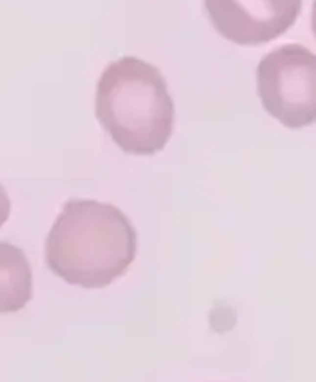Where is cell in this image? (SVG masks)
<instances>
[{
  "mask_svg": "<svg viewBox=\"0 0 316 382\" xmlns=\"http://www.w3.org/2000/svg\"><path fill=\"white\" fill-rule=\"evenodd\" d=\"M136 258V230L113 204L71 198L45 238V263L87 289L107 287Z\"/></svg>",
  "mask_w": 316,
  "mask_h": 382,
  "instance_id": "obj_1",
  "label": "cell"
},
{
  "mask_svg": "<svg viewBox=\"0 0 316 382\" xmlns=\"http://www.w3.org/2000/svg\"><path fill=\"white\" fill-rule=\"evenodd\" d=\"M95 115L127 155L148 157L162 151L174 129V101L166 79L158 68L133 56L103 70Z\"/></svg>",
  "mask_w": 316,
  "mask_h": 382,
  "instance_id": "obj_2",
  "label": "cell"
},
{
  "mask_svg": "<svg viewBox=\"0 0 316 382\" xmlns=\"http://www.w3.org/2000/svg\"><path fill=\"white\" fill-rule=\"evenodd\" d=\"M257 93L271 117L289 129L316 123V54L285 44L257 66Z\"/></svg>",
  "mask_w": 316,
  "mask_h": 382,
  "instance_id": "obj_3",
  "label": "cell"
},
{
  "mask_svg": "<svg viewBox=\"0 0 316 382\" xmlns=\"http://www.w3.org/2000/svg\"><path fill=\"white\" fill-rule=\"evenodd\" d=\"M203 6L220 36L237 46H261L296 22L302 0H203Z\"/></svg>",
  "mask_w": 316,
  "mask_h": 382,
  "instance_id": "obj_4",
  "label": "cell"
},
{
  "mask_svg": "<svg viewBox=\"0 0 316 382\" xmlns=\"http://www.w3.org/2000/svg\"><path fill=\"white\" fill-rule=\"evenodd\" d=\"M32 299V267L26 254L0 242V315L16 313Z\"/></svg>",
  "mask_w": 316,
  "mask_h": 382,
  "instance_id": "obj_5",
  "label": "cell"
},
{
  "mask_svg": "<svg viewBox=\"0 0 316 382\" xmlns=\"http://www.w3.org/2000/svg\"><path fill=\"white\" fill-rule=\"evenodd\" d=\"M10 216V198L6 194L4 186L0 184V226H2Z\"/></svg>",
  "mask_w": 316,
  "mask_h": 382,
  "instance_id": "obj_6",
  "label": "cell"
},
{
  "mask_svg": "<svg viewBox=\"0 0 316 382\" xmlns=\"http://www.w3.org/2000/svg\"><path fill=\"white\" fill-rule=\"evenodd\" d=\"M310 24H312V32H314V38H316V0L312 4V16H310Z\"/></svg>",
  "mask_w": 316,
  "mask_h": 382,
  "instance_id": "obj_7",
  "label": "cell"
}]
</instances>
